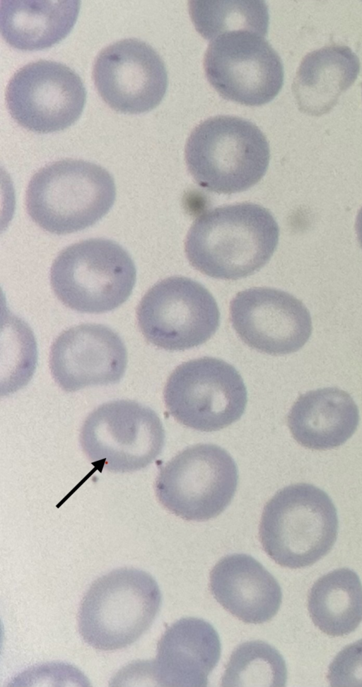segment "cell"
<instances>
[{"label":"cell","instance_id":"obj_1","mask_svg":"<svg viewBox=\"0 0 362 687\" xmlns=\"http://www.w3.org/2000/svg\"><path fill=\"white\" fill-rule=\"evenodd\" d=\"M279 237L277 222L254 203L216 207L199 215L185 243L189 264L204 275L238 280L260 270L271 259Z\"/></svg>","mask_w":362,"mask_h":687},{"label":"cell","instance_id":"obj_2","mask_svg":"<svg viewBox=\"0 0 362 687\" xmlns=\"http://www.w3.org/2000/svg\"><path fill=\"white\" fill-rule=\"evenodd\" d=\"M187 170L202 187L218 194L245 191L264 175L270 150L263 132L251 122L218 115L199 123L185 145Z\"/></svg>","mask_w":362,"mask_h":687},{"label":"cell","instance_id":"obj_3","mask_svg":"<svg viewBox=\"0 0 362 687\" xmlns=\"http://www.w3.org/2000/svg\"><path fill=\"white\" fill-rule=\"evenodd\" d=\"M115 197L114 179L105 168L83 160L64 159L33 175L25 206L41 228L64 235L95 224L110 211Z\"/></svg>","mask_w":362,"mask_h":687},{"label":"cell","instance_id":"obj_4","mask_svg":"<svg viewBox=\"0 0 362 687\" xmlns=\"http://www.w3.org/2000/svg\"><path fill=\"white\" fill-rule=\"evenodd\" d=\"M337 531V512L329 495L313 485L300 483L283 488L267 503L259 536L273 560L297 569L326 556Z\"/></svg>","mask_w":362,"mask_h":687},{"label":"cell","instance_id":"obj_5","mask_svg":"<svg viewBox=\"0 0 362 687\" xmlns=\"http://www.w3.org/2000/svg\"><path fill=\"white\" fill-rule=\"evenodd\" d=\"M160 604V590L150 574L133 568L112 570L95 580L83 597L79 633L99 650L127 647L149 629Z\"/></svg>","mask_w":362,"mask_h":687},{"label":"cell","instance_id":"obj_6","mask_svg":"<svg viewBox=\"0 0 362 687\" xmlns=\"http://www.w3.org/2000/svg\"><path fill=\"white\" fill-rule=\"evenodd\" d=\"M136 271L129 253L117 242L90 238L64 249L53 262L50 283L66 307L83 313L115 310L131 295Z\"/></svg>","mask_w":362,"mask_h":687},{"label":"cell","instance_id":"obj_7","mask_svg":"<svg viewBox=\"0 0 362 687\" xmlns=\"http://www.w3.org/2000/svg\"><path fill=\"white\" fill-rule=\"evenodd\" d=\"M238 473L232 457L213 444H197L176 454L158 474L155 491L169 512L188 521L219 515L231 502Z\"/></svg>","mask_w":362,"mask_h":687},{"label":"cell","instance_id":"obj_8","mask_svg":"<svg viewBox=\"0 0 362 687\" xmlns=\"http://www.w3.org/2000/svg\"><path fill=\"white\" fill-rule=\"evenodd\" d=\"M163 398L169 413L178 423L211 432L240 418L247 394L242 377L233 365L203 357L183 363L173 371Z\"/></svg>","mask_w":362,"mask_h":687},{"label":"cell","instance_id":"obj_9","mask_svg":"<svg viewBox=\"0 0 362 687\" xmlns=\"http://www.w3.org/2000/svg\"><path fill=\"white\" fill-rule=\"evenodd\" d=\"M80 442L88 459L112 472H131L148 466L160 454L165 430L157 413L131 400L105 403L85 420Z\"/></svg>","mask_w":362,"mask_h":687},{"label":"cell","instance_id":"obj_10","mask_svg":"<svg viewBox=\"0 0 362 687\" xmlns=\"http://www.w3.org/2000/svg\"><path fill=\"white\" fill-rule=\"evenodd\" d=\"M146 341L168 351H183L209 340L220 323V312L211 293L189 278L171 276L154 284L136 310Z\"/></svg>","mask_w":362,"mask_h":687},{"label":"cell","instance_id":"obj_11","mask_svg":"<svg viewBox=\"0 0 362 687\" xmlns=\"http://www.w3.org/2000/svg\"><path fill=\"white\" fill-rule=\"evenodd\" d=\"M205 76L224 99L247 106L272 101L284 83L280 57L264 36L248 30L211 40L204 57Z\"/></svg>","mask_w":362,"mask_h":687},{"label":"cell","instance_id":"obj_12","mask_svg":"<svg viewBox=\"0 0 362 687\" xmlns=\"http://www.w3.org/2000/svg\"><path fill=\"white\" fill-rule=\"evenodd\" d=\"M86 98L79 76L64 64L47 60L18 69L6 90L13 119L22 127L40 134L71 126L81 116Z\"/></svg>","mask_w":362,"mask_h":687},{"label":"cell","instance_id":"obj_13","mask_svg":"<svg viewBox=\"0 0 362 687\" xmlns=\"http://www.w3.org/2000/svg\"><path fill=\"white\" fill-rule=\"evenodd\" d=\"M96 89L117 112L140 114L157 107L168 87V74L160 55L148 44L124 39L104 48L93 65Z\"/></svg>","mask_w":362,"mask_h":687},{"label":"cell","instance_id":"obj_14","mask_svg":"<svg viewBox=\"0 0 362 687\" xmlns=\"http://www.w3.org/2000/svg\"><path fill=\"white\" fill-rule=\"evenodd\" d=\"M231 324L250 348L273 356L294 353L312 331L304 304L285 291L255 287L239 292L230 304Z\"/></svg>","mask_w":362,"mask_h":687},{"label":"cell","instance_id":"obj_15","mask_svg":"<svg viewBox=\"0 0 362 687\" xmlns=\"http://www.w3.org/2000/svg\"><path fill=\"white\" fill-rule=\"evenodd\" d=\"M127 365L123 341L100 324H81L66 329L55 339L49 354L52 375L68 392L117 383Z\"/></svg>","mask_w":362,"mask_h":687},{"label":"cell","instance_id":"obj_16","mask_svg":"<svg viewBox=\"0 0 362 687\" xmlns=\"http://www.w3.org/2000/svg\"><path fill=\"white\" fill-rule=\"evenodd\" d=\"M221 652L218 635L209 623L182 618L166 628L158 642L155 661L146 666L158 686L205 687Z\"/></svg>","mask_w":362,"mask_h":687},{"label":"cell","instance_id":"obj_17","mask_svg":"<svg viewBox=\"0 0 362 687\" xmlns=\"http://www.w3.org/2000/svg\"><path fill=\"white\" fill-rule=\"evenodd\" d=\"M209 587L216 601L247 623H262L278 612L280 585L257 560L244 553L222 558L210 572Z\"/></svg>","mask_w":362,"mask_h":687},{"label":"cell","instance_id":"obj_18","mask_svg":"<svg viewBox=\"0 0 362 687\" xmlns=\"http://www.w3.org/2000/svg\"><path fill=\"white\" fill-rule=\"evenodd\" d=\"M358 423V409L354 399L337 387L300 395L287 416L288 426L296 442L315 450L343 445L355 433Z\"/></svg>","mask_w":362,"mask_h":687},{"label":"cell","instance_id":"obj_19","mask_svg":"<svg viewBox=\"0 0 362 687\" xmlns=\"http://www.w3.org/2000/svg\"><path fill=\"white\" fill-rule=\"evenodd\" d=\"M360 71L357 55L347 46L332 45L307 54L292 85L300 111L312 116L329 112Z\"/></svg>","mask_w":362,"mask_h":687},{"label":"cell","instance_id":"obj_20","mask_svg":"<svg viewBox=\"0 0 362 687\" xmlns=\"http://www.w3.org/2000/svg\"><path fill=\"white\" fill-rule=\"evenodd\" d=\"M79 1L2 0L1 33L11 47L24 51L49 48L65 38L78 18Z\"/></svg>","mask_w":362,"mask_h":687},{"label":"cell","instance_id":"obj_21","mask_svg":"<svg viewBox=\"0 0 362 687\" xmlns=\"http://www.w3.org/2000/svg\"><path fill=\"white\" fill-rule=\"evenodd\" d=\"M314 624L324 633L344 636L362 621V584L354 570L342 568L320 577L308 597Z\"/></svg>","mask_w":362,"mask_h":687},{"label":"cell","instance_id":"obj_22","mask_svg":"<svg viewBox=\"0 0 362 687\" xmlns=\"http://www.w3.org/2000/svg\"><path fill=\"white\" fill-rule=\"evenodd\" d=\"M188 8L196 30L209 40L235 30L263 36L267 33L269 18L264 1H189Z\"/></svg>","mask_w":362,"mask_h":687},{"label":"cell","instance_id":"obj_23","mask_svg":"<svg viewBox=\"0 0 362 687\" xmlns=\"http://www.w3.org/2000/svg\"><path fill=\"white\" fill-rule=\"evenodd\" d=\"M285 661L274 647L261 640L247 641L232 652L222 677V686L286 685Z\"/></svg>","mask_w":362,"mask_h":687},{"label":"cell","instance_id":"obj_24","mask_svg":"<svg viewBox=\"0 0 362 687\" xmlns=\"http://www.w3.org/2000/svg\"><path fill=\"white\" fill-rule=\"evenodd\" d=\"M331 686L362 687V639L344 647L329 666Z\"/></svg>","mask_w":362,"mask_h":687},{"label":"cell","instance_id":"obj_25","mask_svg":"<svg viewBox=\"0 0 362 687\" xmlns=\"http://www.w3.org/2000/svg\"><path fill=\"white\" fill-rule=\"evenodd\" d=\"M355 228L358 242L362 248V207L358 213Z\"/></svg>","mask_w":362,"mask_h":687}]
</instances>
